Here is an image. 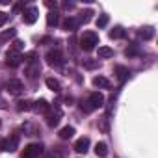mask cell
Returning <instances> with one entry per match:
<instances>
[{
    "label": "cell",
    "mask_w": 158,
    "mask_h": 158,
    "mask_svg": "<svg viewBox=\"0 0 158 158\" xmlns=\"http://www.w3.org/2000/svg\"><path fill=\"white\" fill-rule=\"evenodd\" d=\"M78 43H80V48H82V50L89 52V50H93V48L99 45V35H97L95 32H84V34L80 35V39H78Z\"/></svg>",
    "instance_id": "cell-1"
},
{
    "label": "cell",
    "mask_w": 158,
    "mask_h": 158,
    "mask_svg": "<svg viewBox=\"0 0 158 158\" xmlns=\"http://www.w3.org/2000/svg\"><path fill=\"white\" fill-rule=\"evenodd\" d=\"M45 60H47V63H48L50 67H60V65L63 63V54H61L60 48H52V50L47 52Z\"/></svg>",
    "instance_id": "cell-2"
},
{
    "label": "cell",
    "mask_w": 158,
    "mask_h": 158,
    "mask_svg": "<svg viewBox=\"0 0 158 158\" xmlns=\"http://www.w3.org/2000/svg\"><path fill=\"white\" fill-rule=\"evenodd\" d=\"M19 149V136L13 134L11 138H6L0 141V151H6V152H15Z\"/></svg>",
    "instance_id": "cell-3"
},
{
    "label": "cell",
    "mask_w": 158,
    "mask_h": 158,
    "mask_svg": "<svg viewBox=\"0 0 158 158\" xmlns=\"http://www.w3.org/2000/svg\"><path fill=\"white\" fill-rule=\"evenodd\" d=\"M43 154V145L41 143H30L23 151V158H37Z\"/></svg>",
    "instance_id": "cell-4"
},
{
    "label": "cell",
    "mask_w": 158,
    "mask_h": 158,
    "mask_svg": "<svg viewBox=\"0 0 158 158\" xmlns=\"http://www.w3.org/2000/svg\"><path fill=\"white\" fill-rule=\"evenodd\" d=\"M37 17H39V10L35 6H28V8L23 10V21L26 24H34L37 21Z\"/></svg>",
    "instance_id": "cell-5"
},
{
    "label": "cell",
    "mask_w": 158,
    "mask_h": 158,
    "mask_svg": "<svg viewBox=\"0 0 158 158\" xmlns=\"http://www.w3.org/2000/svg\"><path fill=\"white\" fill-rule=\"evenodd\" d=\"M60 119H61V110L58 108V106H50V110H48V114H47V125L48 127H58V123H60Z\"/></svg>",
    "instance_id": "cell-6"
},
{
    "label": "cell",
    "mask_w": 158,
    "mask_h": 158,
    "mask_svg": "<svg viewBox=\"0 0 158 158\" xmlns=\"http://www.w3.org/2000/svg\"><path fill=\"white\" fill-rule=\"evenodd\" d=\"M6 89H8L10 95H21L24 86H23V82L19 78H11V80H8V84H6Z\"/></svg>",
    "instance_id": "cell-7"
},
{
    "label": "cell",
    "mask_w": 158,
    "mask_h": 158,
    "mask_svg": "<svg viewBox=\"0 0 158 158\" xmlns=\"http://www.w3.org/2000/svg\"><path fill=\"white\" fill-rule=\"evenodd\" d=\"M6 63L10 67H19L23 63V54L21 52H15V50H8L6 54Z\"/></svg>",
    "instance_id": "cell-8"
},
{
    "label": "cell",
    "mask_w": 158,
    "mask_h": 158,
    "mask_svg": "<svg viewBox=\"0 0 158 158\" xmlns=\"http://www.w3.org/2000/svg\"><path fill=\"white\" fill-rule=\"evenodd\" d=\"M88 102H89V106H91V110H97V108H102V106H104V95H102V93H99V91H93V93L89 95V99H88Z\"/></svg>",
    "instance_id": "cell-9"
},
{
    "label": "cell",
    "mask_w": 158,
    "mask_h": 158,
    "mask_svg": "<svg viewBox=\"0 0 158 158\" xmlns=\"http://www.w3.org/2000/svg\"><path fill=\"white\" fill-rule=\"evenodd\" d=\"M78 154H86L89 151V138H80V139H76L74 147H73Z\"/></svg>",
    "instance_id": "cell-10"
},
{
    "label": "cell",
    "mask_w": 158,
    "mask_h": 158,
    "mask_svg": "<svg viewBox=\"0 0 158 158\" xmlns=\"http://www.w3.org/2000/svg\"><path fill=\"white\" fill-rule=\"evenodd\" d=\"M32 110L34 112H37V114H48V110H50V104L45 101V99H39V101H35L34 104H32Z\"/></svg>",
    "instance_id": "cell-11"
},
{
    "label": "cell",
    "mask_w": 158,
    "mask_h": 158,
    "mask_svg": "<svg viewBox=\"0 0 158 158\" xmlns=\"http://www.w3.org/2000/svg\"><path fill=\"white\" fill-rule=\"evenodd\" d=\"M93 86L99 88V89H110L112 88V82L108 80L106 76H95L93 78Z\"/></svg>",
    "instance_id": "cell-12"
},
{
    "label": "cell",
    "mask_w": 158,
    "mask_h": 158,
    "mask_svg": "<svg viewBox=\"0 0 158 158\" xmlns=\"http://www.w3.org/2000/svg\"><path fill=\"white\" fill-rule=\"evenodd\" d=\"M78 19H74V17H67L63 23H61V28L65 30V32H74L76 28H78Z\"/></svg>",
    "instance_id": "cell-13"
},
{
    "label": "cell",
    "mask_w": 158,
    "mask_h": 158,
    "mask_svg": "<svg viewBox=\"0 0 158 158\" xmlns=\"http://www.w3.org/2000/svg\"><path fill=\"white\" fill-rule=\"evenodd\" d=\"M17 35V30L15 28H10V30H4V32H0V45H6L10 39H13Z\"/></svg>",
    "instance_id": "cell-14"
},
{
    "label": "cell",
    "mask_w": 158,
    "mask_h": 158,
    "mask_svg": "<svg viewBox=\"0 0 158 158\" xmlns=\"http://www.w3.org/2000/svg\"><path fill=\"white\" fill-rule=\"evenodd\" d=\"M45 84H47V88H48L50 91H54V93H60V91H61V84L56 80V78H52V76H48V78H47Z\"/></svg>",
    "instance_id": "cell-15"
},
{
    "label": "cell",
    "mask_w": 158,
    "mask_h": 158,
    "mask_svg": "<svg viewBox=\"0 0 158 158\" xmlns=\"http://www.w3.org/2000/svg\"><path fill=\"white\" fill-rule=\"evenodd\" d=\"M58 23H60V13L54 10V11H48L47 13V24L52 28V26H58Z\"/></svg>",
    "instance_id": "cell-16"
},
{
    "label": "cell",
    "mask_w": 158,
    "mask_h": 158,
    "mask_svg": "<svg viewBox=\"0 0 158 158\" xmlns=\"http://www.w3.org/2000/svg\"><path fill=\"white\" fill-rule=\"evenodd\" d=\"M39 73H41V65H39V61H35V63H30V65H28V69H26V74H28V78H35Z\"/></svg>",
    "instance_id": "cell-17"
},
{
    "label": "cell",
    "mask_w": 158,
    "mask_h": 158,
    "mask_svg": "<svg viewBox=\"0 0 158 158\" xmlns=\"http://www.w3.org/2000/svg\"><path fill=\"white\" fill-rule=\"evenodd\" d=\"M152 37H154V28H152V26H147V28H141V30H139V39L149 41V39H152Z\"/></svg>",
    "instance_id": "cell-18"
},
{
    "label": "cell",
    "mask_w": 158,
    "mask_h": 158,
    "mask_svg": "<svg viewBox=\"0 0 158 158\" xmlns=\"http://www.w3.org/2000/svg\"><path fill=\"white\" fill-rule=\"evenodd\" d=\"M99 130H101L102 134H108V132H110V119H108V115H102V117L99 119Z\"/></svg>",
    "instance_id": "cell-19"
},
{
    "label": "cell",
    "mask_w": 158,
    "mask_h": 158,
    "mask_svg": "<svg viewBox=\"0 0 158 158\" xmlns=\"http://www.w3.org/2000/svg\"><path fill=\"white\" fill-rule=\"evenodd\" d=\"M115 73H117V78H119V82H125L127 78L130 76L128 69H127V67H123V65H117V67H115Z\"/></svg>",
    "instance_id": "cell-20"
},
{
    "label": "cell",
    "mask_w": 158,
    "mask_h": 158,
    "mask_svg": "<svg viewBox=\"0 0 158 158\" xmlns=\"http://www.w3.org/2000/svg\"><path fill=\"white\" fill-rule=\"evenodd\" d=\"M58 136H60L61 139H71V138L74 136V127H63Z\"/></svg>",
    "instance_id": "cell-21"
},
{
    "label": "cell",
    "mask_w": 158,
    "mask_h": 158,
    "mask_svg": "<svg viewBox=\"0 0 158 158\" xmlns=\"http://www.w3.org/2000/svg\"><path fill=\"white\" fill-rule=\"evenodd\" d=\"M95 154H97V156H101V158L108 156V145H106L104 141L97 143V145H95Z\"/></svg>",
    "instance_id": "cell-22"
},
{
    "label": "cell",
    "mask_w": 158,
    "mask_h": 158,
    "mask_svg": "<svg viewBox=\"0 0 158 158\" xmlns=\"http://www.w3.org/2000/svg\"><path fill=\"white\" fill-rule=\"evenodd\" d=\"M114 56V50L110 47H99V58L101 60H106V58H112Z\"/></svg>",
    "instance_id": "cell-23"
},
{
    "label": "cell",
    "mask_w": 158,
    "mask_h": 158,
    "mask_svg": "<svg viewBox=\"0 0 158 158\" xmlns=\"http://www.w3.org/2000/svg\"><path fill=\"white\" fill-rule=\"evenodd\" d=\"M110 37H112V39H121V37H125V28H123V26H115V28L110 32Z\"/></svg>",
    "instance_id": "cell-24"
},
{
    "label": "cell",
    "mask_w": 158,
    "mask_h": 158,
    "mask_svg": "<svg viewBox=\"0 0 158 158\" xmlns=\"http://www.w3.org/2000/svg\"><path fill=\"white\" fill-rule=\"evenodd\" d=\"M32 101H19L17 102V112H28V110H32Z\"/></svg>",
    "instance_id": "cell-25"
},
{
    "label": "cell",
    "mask_w": 158,
    "mask_h": 158,
    "mask_svg": "<svg viewBox=\"0 0 158 158\" xmlns=\"http://www.w3.org/2000/svg\"><path fill=\"white\" fill-rule=\"evenodd\" d=\"M82 65H84L86 69H97L101 63H99V60H91V58H86V60H82Z\"/></svg>",
    "instance_id": "cell-26"
},
{
    "label": "cell",
    "mask_w": 158,
    "mask_h": 158,
    "mask_svg": "<svg viewBox=\"0 0 158 158\" xmlns=\"http://www.w3.org/2000/svg\"><path fill=\"white\" fill-rule=\"evenodd\" d=\"M91 15H93V11H91V10L82 11V13H80V17H78V23H80V24H82V23H89V21H91Z\"/></svg>",
    "instance_id": "cell-27"
},
{
    "label": "cell",
    "mask_w": 158,
    "mask_h": 158,
    "mask_svg": "<svg viewBox=\"0 0 158 158\" xmlns=\"http://www.w3.org/2000/svg\"><path fill=\"white\" fill-rule=\"evenodd\" d=\"M35 60H37V52H28V54L23 56V61H26L28 65L30 63H35Z\"/></svg>",
    "instance_id": "cell-28"
},
{
    "label": "cell",
    "mask_w": 158,
    "mask_h": 158,
    "mask_svg": "<svg viewBox=\"0 0 158 158\" xmlns=\"http://www.w3.org/2000/svg\"><path fill=\"white\" fill-rule=\"evenodd\" d=\"M23 130H24V134H26V136H34V134H37V128H35L32 123H26V125L23 127Z\"/></svg>",
    "instance_id": "cell-29"
},
{
    "label": "cell",
    "mask_w": 158,
    "mask_h": 158,
    "mask_svg": "<svg viewBox=\"0 0 158 158\" xmlns=\"http://www.w3.org/2000/svg\"><path fill=\"white\" fill-rule=\"evenodd\" d=\"M45 158H65V156H63V152H61V151L52 149V151H48V152L45 154Z\"/></svg>",
    "instance_id": "cell-30"
},
{
    "label": "cell",
    "mask_w": 158,
    "mask_h": 158,
    "mask_svg": "<svg viewBox=\"0 0 158 158\" xmlns=\"http://www.w3.org/2000/svg\"><path fill=\"white\" fill-rule=\"evenodd\" d=\"M108 21H110L108 15H101V17L97 19V28H104V26L108 24Z\"/></svg>",
    "instance_id": "cell-31"
},
{
    "label": "cell",
    "mask_w": 158,
    "mask_h": 158,
    "mask_svg": "<svg viewBox=\"0 0 158 158\" xmlns=\"http://www.w3.org/2000/svg\"><path fill=\"white\" fill-rule=\"evenodd\" d=\"M23 48H24V43H23V41H21V39H15V41H13V45H11V48H10V50H15V52H21V50H23Z\"/></svg>",
    "instance_id": "cell-32"
},
{
    "label": "cell",
    "mask_w": 158,
    "mask_h": 158,
    "mask_svg": "<svg viewBox=\"0 0 158 158\" xmlns=\"http://www.w3.org/2000/svg\"><path fill=\"white\" fill-rule=\"evenodd\" d=\"M80 108H82V110H84V112H86V114H91V112H93V110H91V106H89V102H88V101H80Z\"/></svg>",
    "instance_id": "cell-33"
},
{
    "label": "cell",
    "mask_w": 158,
    "mask_h": 158,
    "mask_svg": "<svg viewBox=\"0 0 158 158\" xmlns=\"http://www.w3.org/2000/svg\"><path fill=\"white\" fill-rule=\"evenodd\" d=\"M8 19H10V15H8V13H4V11H0V26H4V24L8 23Z\"/></svg>",
    "instance_id": "cell-34"
},
{
    "label": "cell",
    "mask_w": 158,
    "mask_h": 158,
    "mask_svg": "<svg viewBox=\"0 0 158 158\" xmlns=\"http://www.w3.org/2000/svg\"><path fill=\"white\" fill-rule=\"evenodd\" d=\"M63 8L65 10H71V8H74V4L73 2H63Z\"/></svg>",
    "instance_id": "cell-35"
},
{
    "label": "cell",
    "mask_w": 158,
    "mask_h": 158,
    "mask_svg": "<svg viewBox=\"0 0 158 158\" xmlns=\"http://www.w3.org/2000/svg\"><path fill=\"white\" fill-rule=\"evenodd\" d=\"M47 6H48V8H56V2H50V0H47Z\"/></svg>",
    "instance_id": "cell-36"
},
{
    "label": "cell",
    "mask_w": 158,
    "mask_h": 158,
    "mask_svg": "<svg viewBox=\"0 0 158 158\" xmlns=\"http://www.w3.org/2000/svg\"><path fill=\"white\" fill-rule=\"evenodd\" d=\"M0 108H6V101L2 97H0Z\"/></svg>",
    "instance_id": "cell-37"
},
{
    "label": "cell",
    "mask_w": 158,
    "mask_h": 158,
    "mask_svg": "<svg viewBox=\"0 0 158 158\" xmlns=\"http://www.w3.org/2000/svg\"><path fill=\"white\" fill-rule=\"evenodd\" d=\"M0 125H2V121H0Z\"/></svg>",
    "instance_id": "cell-38"
}]
</instances>
